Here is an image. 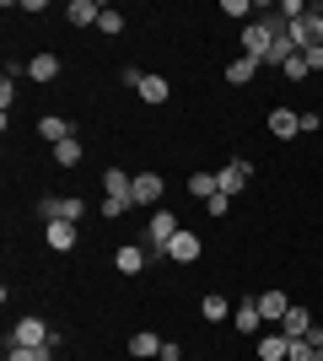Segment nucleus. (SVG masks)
<instances>
[{"label": "nucleus", "instance_id": "obj_1", "mask_svg": "<svg viewBox=\"0 0 323 361\" xmlns=\"http://www.w3.org/2000/svg\"><path fill=\"white\" fill-rule=\"evenodd\" d=\"M291 44H296V54H308V49H323V16H318V6H308V11L291 22Z\"/></svg>", "mask_w": 323, "mask_h": 361}, {"label": "nucleus", "instance_id": "obj_2", "mask_svg": "<svg viewBox=\"0 0 323 361\" xmlns=\"http://www.w3.org/2000/svg\"><path fill=\"white\" fill-rule=\"evenodd\" d=\"M11 345H27V350H54V334H49V324H44V318H16Z\"/></svg>", "mask_w": 323, "mask_h": 361}, {"label": "nucleus", "instance_id": "obj_3", "mask_svg": "<svg viewBox=\"0 0 323 361\" xmlns=\"http://www.w3.org/2000/svg\"><path fill=\"white\" fill-rule=\"evenodd\" d=\"M184 226H178V216L162 205V211H151V226H146V243H151V254H167V243L178 238Z\"/></svg>", "mask_w": 323, "mask_h": 361}, {"label": "nucleus", "instance_id": "obj_4", "mask_svg": "<svg viewBox=\"0 0 323 361\" xmlns=\"http://www.w3.org/2000/svg\"><path fill=\"white\" fill-rule=\"evenodd\" d=\"M248 178H253V162H243V157H232V162L215 167V189H221V195H243Z\"/></svg>", "mask_w": 323, "mask_h": 361}, {"label": "nucleus", "instance_id": "obj_5", "mask_svg": "<svg viewBox=\"0 0 323 361\" xmlns=\"http://www.w3.org/2000/svg\"><path fill=\"white\" fill-rule=\"evenodd\" d=\"M270 49H275V27H270V22H248L243 27V54L248 60H270Z\"/></svg>", "mask_w": 323, "mask_h": 361}, {"label": "nucleus", "instance_id": "obj_6", "mask_svg": "<svg viewBox=\"0 0 323 361\" xmlns=\"http://www.w3.org/2000/svg\"><path fill=\"white\" fill-rule=\"evenodd\" d=\"M81 211H87V200H81V195L38 200V216H44V221H81Z\"/></svg>", "mask_w": 323, "mask_h": 361}, {"label": "nucleus", "instance_id": "obj_7", "mask_svg": "<svg viewBox=\"0 0 323 361\" xmlns=\"http://www.w3.org/2000/svg\"><path fill=\"white\" fill-rule=\"evenodd\" d=\"M162 195H167L162 173H135V183H129V200H135V205H151V211H162Z\"/></svg>", "mask_w": 323, "mask_h": 361}, {"label": "nucleus", "instance_id": "obj_8", "mask_svg": "<svg viewBox=\"0 0 323 361\" xmlns=\"http://www.w3.org/2000/svg\"><path fill=\"white\" fill-rule=\"evenodd\" d=\"M253 307H259V318L270 324V329H280V318L291 313V297H286V291H259V297H253Z\"/></svg>", "mask_w": 323, "mask_h": 361}, {"label": "nucleus", "instance_id": "obj_9", "mask_svg": "<svg viewBox=\"0 0 323 361\" xmlns=\"http://www.w3.org/2000/svg\"><path fill=\"white\" fill-rule=\"evenodd\" d=\"M200 254H205V243H200V232H189V226L167 243V259H172V264H194Z\"/></svg>", "mask_w": 323, "mask_h": 361}, {"label": "nucleus", "instance_id": "obj_10", "mask_svg": "<svg viewBox=\"0 0 323 361\" xmlns=\"http://www.w3.org/2000/svg\"><path fill=\"white\" fill-rule=\"evenodd\" d=\"M270 135L275 140L302 135V114H296V108H270Z\"/></svg>", "mask_w": 323, "mask_h": 361}, {"label": "nucleus", "instance_id": "obj_11", "mask_svg": "<svg viewBox=\"0 0 323 361\" xmlns=\"http://www.w3.org/2000/svg\"><path fill=\"white\" fill-rule=\"evenodd\" d=\"M312 329H318V324H312V313H308V307H296V302H291V313L280 318V334H286V340H308Z\"/></svg>", "mask_w": 323, "mask_h": 361}, {"label": "nucleus", "instance_id": "obj_12", "mask_svg": "<svg viewBox=\"0 0 323 361\" xmlns=\"http://www.w3.org/2000/svg\"><path fill=\"white\" fill-rule=\"evenodd\" d=\"M44 243L54 248V254L76 248V221H44Z\"/></svg>", "mask_w": 323, "mask_h": 361}, {"label": "nucleus", "instance_id": "obj_13", "mask_svg": "<svg viewBox=\"0 0 323 361\" xmlns=\"http://www.w3.org/2000/svg\"><path fill=\"white\" fill-rule=\"evenodd\" d=\"M291 356V340L280 329H270V334H259V361H286Z\"/></svg>", "mask_w": 323, "mask_h": 361}, {"label": "nucleus", "instance_id": "obj_14", "mask_svg": "<svg viewBox=\"0 0 323 361\" xmlns=\"http://www.w3.org/2000/svg\"><path fill=\"white\" fill-rule=\"evenodd\" d=\"M38 135H44L49 146H60V140H70L76 130H70V119H60V114H44V119H38Z\"/></svg>", "mask_w": 323, "mask_h": 361}, {"label": "nucleus", "instance_id": "obj_15", "mask_svg": "<svg viewBox=\"0 0 323 361\" xmlns=\"http://www.w3.org/2000/svg\"><path fill=\"white\" fill-rule=\"evenodd\" d=\"M113 264H119V275H140L146 264H151V254H140L135 243H124L119 254H113Z\"/></svg>", "mask_w": 323, "mask_h": 361}, {"label": "nucleus", "instance_id": "obj_16", "mask_svg": "<svg viewBox=\"0 0 323 361\" xmlns=\"http://www.w3.org/2000/svg\"><path fill=\"white\" fill-rule=\"evenodd\" d=\"M97 16H103V6H92V0H70L65 6V22H76V27H97Z\"/></svg>", "mask_w": 323, "mask_h": 361}, {"label": "nucleus", "instance_id": "obj_17", "mask_svg": "<svg viewBox=\"0 0 323 361\" xmlns=\"http://www.w3.org/2000/svg\"><path fill=\"white\" fill-rule=\"evenodd\" d=\"M129 356H135V361H151V356H162V340H156L151 329L129 334Z\"/></svg>", "mask_w": 323, "mask_h": 361}, {"label": "nucleus", "instance_id": "obj_18", "mask_svg": "<svg viewBox=\"0 0 323 361\" xmlns=\"http://www.w3.org/2000/svg\"><path fill=\"white\" fill-rule=\"evenodd\" d=\"M27 75L38 81V87H49V81L60 75V60H54V54H32V60H27Z\"/></svg>", "mask_w": 323, "mask_h": 361}, {"label": "nucleus", "instance_id": "obj_19", "mask_svg": "<svg viewBox=\"0 0 323 361\" xmlns=\"http://www.w3.org/2000/svg\"><path fill=\"white\" fill-rule=\"evenodd\" d=\"M232 313H237V307H227V297H221V291H205V302H200V318H210V324H227Z\"/></svg>", "mask_w": 323, "mask_h": 361}, {"label": "nucleus", "instance_id": "obj_20", "mask_svg": "<svg viewBox=\"0 0 323 361\" xmlns=\"http://www.w3.org/2000/svg\"><path fill=\"white\" fill-rule=\"evenodd\" d=\"M232 324H237L243 334H259V329H264V318H259V307H253V297H248V302H237V313H232Z\"/></svg>", "mask_w": 323, "mask_h": 361}, {"label": "nucleus", "instance_id": "obj_21", "mask_svg": "<svg viewBox=\"0 0 323 361\" xmlns=\"http://www.w3.org/2000/svg\"><path fill=\"white\" fill-rule=\"evenodd\" d=\"M140 97H146V103H167V97H172V87H167V81H162V75H140Z\"/></svg>", "mask_w": 323, "mask_h": 361}, {"label": "nucleus", "instance_id": "obj_22", "mask_svg": "<svg viewBox=\"0 0 323 361\" xmlns=\"http://www.w3.org/2000/svg\"><path fill=\"white\" fill-rule=\"evenodd\" d=\"M253 71H259V60H248V54H243V60H232V65H227V87H248V81H253Z\"/></svg>", "mask_w": 323, "mask_h": 361}, {"label": "nucleus", "instance_id": "obj_23", "mask_svg": "<svg viewBox=\"0 0 323 361\" xmlns=\"http://www.w3.org/2000/svg\"><path fill=\"white\" fill-rule=\"evenodd\" d=\"M129 183H135V178H129L124 167H108V173H103V195H129Z\"/></svg>", "mask_w": 323, "mask_h": 361}, {"label": "nucleus", "instance_id": "obj_24", "mask_svg": "<svg viewBox=\"0 0 323 361\" xmlns=\"http://www.w3.org/2000/svg\"><path fill=\"white\" fill-rule=\"evenodd\" d=\"M97 32H108V38H119V32H124V11L103 6V16H97Z\"/></svg>", "mask_w": 323, "mask_h": 361}, {"label": "nucleus", "instance_id": "obj_25", "mask_svg": "<svg viewBox=\"0 0 323 361\" xmlns=\"http://www.w3.org/2000/svg\"><path fill=\"white\" fill-rule=\"evenodd\" d=\"M54 162H60V167H76V162H81V140H76V135L60 140V146H54Z\"/></svg>", "mask_w": 323, "mask_h": 361}, {"label": "nucleus", "instance_id": "obj_26", "mask_svg": "<svg viewBox=\"0 0 323 361\" xmlns=\"http://www.w3.org/2000/svg\"><path fill=\"white\" fill-rule=\"evenodd\" d=\"M280 71H286V81H308V75H312V65H308V54H291V60L280 65Z\"/></svg>", "mask_w": 323, "mask_h": 361}, {"label": "nucleus", "instance_id": "obj_27", "mask_svg": "<svg viewBox=\"0 0 323 361\" xmlns=\"http://www.w3.org/2000/svg\"><path fill=\"white\" fill-rule=\"evenodd\" d=\"M189 195H200V200L221 195V189H215V173H194V178H189Z\"/></svg>", "mask_w": 323, "mask_h": 361}, {"label": "nucleus", "instance_id": "obj_28", "mask_svg": "<svg viewBox=\"0 0 323 361\" xmlns=\"http://www.w3.org/2000/svg\"><path fill=\"white\" fill-rule=\"evenodd\" d=\"M129 205H135L129 195H103V216H108V221H119V216L129 211Z\"/></svg>", "mask_w": 323, "mask_h": 361}, {"label": "nucleus", "instance_id": "obj_29", "mask_svg": "<svg viewBox=\"0 0 323 361\" xmlns=\"http://www.w3.org/2000/svg\"><path fill=\"white\" fill-rule=\"evenodd\" d=\"M6 361H54V350H27V345H6Z\"/></svg>", "mask_w": 323, "mask_h": 361}, {"label": "nucleus", "instance_id": "obj_30", "mask_svg": "<svg viewBox=\"0 0 323 361\" xmlns=\"http://www.w3.org/2000/svg\"><path fill=\"white\" fill-rule=\"evenodd\" d=\"M11 103H16V81L6 75V81H0V114H11Z\"/></svg>", "mask_w": 323, "mask_h": 361}, {"label": "nucleus", "instance_id": "obj_31", "mask_svg": "<svg viewBox=\"0 0 323 361\" xmlns=\"http://www.w3.org/2000/svg\"><path fill=\"white\" fill-rule=\"evenodd\" d=\"M286 361H312V340H291V356Z\"/></svg>", "mask_w": 323, "mask_h": 361}, {"label": "nucleus", "instance_id": "obj_32", "mask_svg": "<svg viewBox=\"0 0 323 361\" xmlns=\"http://www.w3.org/2000/svg\"><path fill=\"white\" fill-rule=\"evenodd\" d=\"M318 124H323V114H318V108H308V114H302V135H318Z\"/></svg>", "mask_w": 323, "mask_h": 361}, {"label": "nucleus", "instance_id": "obj_33", "mask_svg": "<svg viewBox=\"0 0 323 361\" xmlns=\"http://www.w3.org/2000/svg\"><path fill=\"white\" fill-rule=\"evenodd\" d=\"M227 205H232V195H210V200H205V211H210V216H227Z\"/></svg>", "mask_w": 323, "mask_h": 361}, {"label": "nucleus", "instance_id": "obj_34", "mask_svg": "<svg viewBox=\"0 0 323 361\" xmlns=\"http://www.w3.org/2000/svg\"><path fill=\"white\" fill-rule=\"evenodd\" d=\"M221 11H227V16H248V11H253V0H227Z\"/></svg>", "mask_w": 323, "mask_h": 361}, {"label": "nucleus", "instance_id": "obj_35", "mask_svg": "<svg viewBox=\"0 0 323 361\" xmlns=\"http://www.w3.org/2000/svg\"><path fill=\"white\" fill-rule=\"evenodd\" d=\"M156 361H184V350L172 345V340H162V356H156Z\"/></svg>", "mask_w": 323, "mask_h": 361}, {"label": "nucleus", "instance_id": "obj_36", "mask_svg": "<svg viewBox=\"0 0 323 361\" xmlns=\"http://www.w3.org/2000/svg\"><path fill=\"white\" fill-rule=\"evenodd\" d=\"M312 361H323V345H312Z\"/></svg>", "mask_w": 323, "mask_h": 361}, {"label": "nucleus", "instance_id": "obj_37", "mask_svg": "<svg viewBox=\"0 0 323 361\" xmlns=\"http://www.w3.org/2000/svg\"><path fill=\"white\" fill-rule=\"evenodd\" d=\"M318 114H323V92H318Z\"/></svg>", "mask_w": 323, "mask_h": 361}, {"label": "nucleus", "instance_id": "obj_38", "mask_svg": "<svg viewBox=\"0 0 323 361\" xmlns=\"http://www.w3.org/2000/svg\"><path fill=\"white\" fill-rule=\"evenodd\" d=\"M318 16H323V6H318Z\"/></svg>", "mask_w": 323, "mask_h": 361}, {"label": "nucleus", "instance_id": "obj_39", "mask_svg": "<svg viewBox=\"0 0 323 361\" xmlns=\"http://www.w3.org/2000/svg\"><path fill=\"white\" fill-rule=\"evenodd\" d=\"M318 324H323V318H318Z\"/></svg>", "mask_w": 323, "mask_h": 361}]
</instances>
